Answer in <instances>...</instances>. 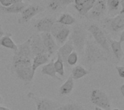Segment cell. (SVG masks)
<instances>
[{
  "label": "cell",
  "mask_w": 124,
  "mask_h": 110,
  "mask_svg": "<svg viewBox=\"0 0 124 110\" xmlns=\"http://www.w3.org/2000/svg\"><path fill=\"white\" fill-rule=\"evenodd\" d=\"M84 56V64L90 68L95 64L108 61V55L92 38H87Z\"/></svg>",
  "instance_id": "1"
},
{
  "label": "cell",
  "mask_w": 124,
  "mask_h": 110,
  "mask_svg": "<svg viewBox=\"0 0 124 110\" xmlns=\"http://www.w3.org/2000/svg\"><path fill=\"white\" fill-rule=\"evenodd\" d=\"M12 70L16 77L25 84L32 81L35 75L32 69V58L12 56Z\"/></svg>",
  "instance_id": "2"
},
{
  "label": "cell",
  "mask_w": 124,
  "mask_h": 110,
  "mask_svg": "<svg viewBox=\"0 0 124 110\" xmlns=\"http://www.w3.org/2000/svg\"><path fill=\"white\" fill-rule=\"evenodd\" d=\"M69 40L71 41L74 50L77 53L82 54L87 40V31L83 26L77 24L73 28L72 32H70L69 36Z\"/></svg>",
  "instance_id": "3"
},
{
  "label": "cell",
  "mask_w": 124,
  "mask_h": 110,
  "mask_svg": "<svg viewBox=\"0 0 124 110\" xmlns=\"http://www.w3.org/2000/svg\"><path fill=\"white\" fill-rule=\"evenodd\" d=\"M87 30L93 37L94 42L109 55L111 51L108 43V37L102 29L97 24H92L88 27Z\"/></svg>",
  "instance_id": "4"
},
{
  "label": "cell",
  "mask_w": 124,
  "mask_h": 110,
  "mask_svg": "<svg viewBox=\"0 0 124 110\" xmlns=\"http://www.w3.org/2000/svg\"><path fill=\"white\" fill-rule=\"evenodd\" d=\"M91 102L96 106L105 110H111V102L108 94L100 89H95L92 90L90 95Z\"/></svg>",
  "instance_id": "5"
},
{
  "label": "cell",
  "mask_w": 124,
  "mask_h": 110,
  "mask_svg": "<svg viewBox=\"0 0 124 110\" xmlns=\"http://www.w3.org/2000/svg\"><path fill=\"white\" fill-rule=\"evenodd\" d=\"M27 97L33 101L36 110H57L61 105L57 101L46 97H39L33 92L28 93Z\"/></svg>",
  "instance_id": "6"
},
{
  "label": "cell",
  "mask_w": 124,
  "mask_h": 110,
  "mask_svg": "<svg viewBox=\"0 0 124 110\" xmlns=\"http://www.w3.org/2000/svg\"><path fill=\"white\" fill-rule=\"evenodd\" d=\"M71 30L68 26L62 25L60 23L55 22L53 24L50 34L54 38L57 45H63L69 39V36L70 35Z\"/></svg>",
  "instance_id": "7"
},
{
  "label": "cell",
  "mask_w": 124,
  "mask_h": 110,
  "mask_svg": "<svg viewBox=\"0 0 124 110\" xmlns=\"http://www.w3.org/2000/svg\"><path fill=\"white\" fill-rule=\"evenodd\" d=\"M106 27L113 32H122L124 30V10H121L114 17L107 19L105 22Z\"/></svg>",
  "instance_id": "8"
},
{
  "label": "cell",
  "mask_w": 124,
  "mask_h": 110,
  "mask_svg": "<svg viewBox=\"0 0 124 110\" xmlns=\"http://www.w3.org/2000/svg\"><path fill=\"white\" fill-rule=\"evenodd\" d=\"M30 46L32 57L47 53L39 33H34L30 37Z\"/></svg>",
  "instance_id": "9"
},
{
  "label": "cell",
  "mask_w": 124,
  "mask_h": 110,
  "mask_svg": "<svg viewBox=\"0 0 124 110\" xmlns=\"http://www.w3.org/2000/svg\"><path fill=\"white\" fill-rule=\"evenodd\" d=\"M42 11V8L38 5H30L26 6L20 13V17L18 19L19 24H23L28 22L34 16L38 14Z\"/></svg>",
  "instance_id": "10"
},
{
  "label": "cell",
  "mask_w": 124,
  "mask_h": 110,
  "mask_svg": "<svg viewBox=\"0 0 124 110\" xmlns=\"http://www.w3.org/2000/svg\"><path fill=\"white\" fill-rule=\"evenodd\" d=\"M40 35L42 39L44 45L46 48V53L49 55V57H51L57 50V44L50 32L40 33Z\"/></svg>",
  "instance_id": "11"
},
{
  "label": "cell",
  "mask_w": 124,
  "mask_h": 110,
  "mask_svg": "<svg viewBox=\"0 0 124 110\" xmlns=\"http://www.w3.org/2000/svg\"><path fill=\"white\" fill-rule=\"evenodd\" d=\"M55 20L52 17H45L37 20L34 24V28L38 32L46 33L50 32V30L55 23Z\"/></svg>",
  "instance_id": "12"
},
{
  "label": "cell",
  "mask_w": 124,
  "mask_h": 110,
  "mask_svg": "<svg viewBox=\"0 0 124 110\" xmlns=\"http://www.w3.org/2000/svg\"><path fill=\"white\" fill-rule=\"evenodd\" d=\"M107 0H96L91 11L89 12L93 19H99L105 14L107 11Z\"/></svg>",
  "instance_id": "13"
},
{
  "label": "cell",
  "mask_w": 124,
  "mask_h": 110,
  "mask_svg": "<svg viewBox=\"0 0 124 110\" xmlns=\"http://www.w3.org/2000/svg\"><path fill=\"white\" fill-rule=\"evenodd\" d=\"M14 57L24 58H32L31 46H30V37L24 41L20 45H17V50L13 55Z\"/></svg>",
  "instance_id": "14"
},
{
  "label": "cell",
  "mask_w": 124,
  "mask_h": 110,
  "mask_svg": "<svg viewBox=\"0 0 124 110\" xmlns=\"http://www.w3.org/2000/svg\"><path fill=\"white\" fill-rule=\"evenodd\" d=\"M108 43L110 45V51L113 53L115 58L120 61L124 56V50L122 48V43H121L119 41L115 40L110 37H108Z\"/></svg>",
  "instance_id": "15"
},
{
  "label": "cell",
  "mask_w": 124,
  "mask_h": 110,
  "mask_svg": "<svg viewBox=\"0 0 124 110\" xmlns=\"http://www.w3.org/2000/svg\"><path fill=\"white\" fill-rule=\"evenodd\" d=\"M74 50V48H73V45L71 43V41L68 39V41H66L57 50V53L60 58H62L63 63H64V65L67 66V63H66V60H67V58L68 56Z\"/></svg>",
  "instance_id": "16"
},
{
  "label": "cell",
  "mask_w": 124,
  "mask_h": 110,
  "mask_svg": "<svg viewBox=\"0 0 124 110\" xmlns=\"http://www.w3.org/2000/svg\"><path fill=\"white\" fill-rule=\"evenodd\" d=\"M26 4L24 2H20V3H17V4H12L9 6L4 7L0 5V13L4 14H17L20 13L25 7H26Z\"/></svg>",
  "instance_id": "17"
},
{
  "label": "cell",
  "mask_w": 124,
  "mask_h": 110,
  "mask_svg": "<svg viewBox=\"0 0 124 110\" xmlns=\"http://www.w3.org/2000/svg\"><path fill=\"white\" fill-rule=\"evenodd\" d=\"M50 61V57L47 53H44V54H40L38 55H36L33 57L32 60V69L33 73H35L36 69L47 63L48 62Z\"/></svg>",
  "instance_id": "18"
},
{
  "label": "cell",
  "mask_w": 124,
  "mask_h": 110,
  "mask_svg": "<svg viewBox=\"0 0 124 110\" xmlns=\"http://www.w3.org/2000/svg\"><path fill=\"white\" fill-rule=\"evenodd\" d=\"M54 59H52L49 62H48L47 63H46L45 65H44L41 68V73L42 75H46V76H49L52 78H53L54 79H56L57 81H62V79L60 78L59 76H57V73L55 72L54 68Z\"/></svg>",
  "instance_id": "19"
},
{
  "label": "cell",
  "mask_w": 124,
  "mask_h": 110,
  "mask_svg": "<svg viewBox=\"0 0 124 110\" xmlns=\"http://www.w3.org/2000/svg\"><path fill=\"white\" fill-rule=\"evenodd\" d=\"M74 89V80L70 76L68 79L62 84L59 89V94L61 97H65L67 95H69Z\"/></svg>",
  "instance_id": "20"
},
{
  "label": "cell",
  "mask_w": 124,
  "mask_h": 110,
  "mask_svg": "<svg viewBox=\"0 0 124 110\" xmlns=\"http://www.w3.org/2000/svg\"><path fill=\"white\" fill-rule=\"evenodd\" d=\"M0 46L6 48L7 49H9V50H12L14 53H15L17 50V45L12 40L10 33L4 35L0 38Z\"/></svg>",
  "instance_id": "21"
},
{
  "label": "cell",
  "mask_w": 124,
  "mask_h": 110,
  "mask_svg": "<svg viewBox=\"0 0 124 110\" xmlns=\"http://www.w3.org/2000/svg\"><path fill=\"white\" fill-rule=\"evenodd\" d=\"M90 73V71L86 69L85 67L78 65L76 66L73 69H72V73H71V77L73 78V80H78L80 79L86 75H88Z\"/></svg>",
  "instance_id": "22"
},
{
  "label": "cell",
  "mask_w": 124,
  "mask_h": 110,
  "mask_svg": "<svg viewBox=\"0 0 124 110\" xmlns=\"http://www.w3.org/2000/svg\"><path fill=\"white\" fill-rule=\"evenodd\" d=\"M56 22L60 23L65 26L72 25L76 22V19L73 16L68 13H63L60 15V17L58 18V19L56 21Z\"/></svg>",
  "instance_id": "23"
},
{
  "label": "cell",
  "mask_w": 124,
  "mask_h": 110,
  "mask_svg": "<svg viewBox=\"0 0 124 110\" xmlns=\"http://www.w3.org/2000/svg\"><path fill=\"white\" fill-rule=\"evenodd\" d=\"M57 110H87L81 104L76 102H68L67 104L60 105Z\"/></svg>",
  "instance_id": "24"
},
{
  "label": "cell",
  "mask_w": 124,
  "mask_h": 110,
  "mask_svg": "<svg viewBox=\"0 0 124 110\" xmlns=\"http://www.w3.org/2000/svg\"><path fill=\"white\" fill-rule=\"evenodd\" d=\"M54 68L56 73L59 74L61 76H63L65 75V65L62 58L58 54H57L56 61H54Z\"/></svg>",
  "instance_id": "25"
},
{
  "label": "cell",
  "mask_w": 124,
  "mask_h": 110,
  "mask_svg": "<svg viewBox=\"0 0 124 110\" xmlns=\"http://www.w3.org/2000/svg\"><path fill=\"white\" fill-rule=\"evenodd\" d=\"M107 9L109 12L113 13L117 12L121 6V0H107Z\"/></svg>",
  "instance_id": "26"
},
{
  "label": "cell",
  "mask_w": 124,
  "mask_h": 110,
  "mask_svg": "<svg viewBox=\"0 0 124 110\" xmlns=\"http://www.w3.org/2000/svg\"><path fill=\"white\" fill-rule=\"evenodd\" d=\"M78 61V54L76 50H73L67 58L66 63L68 66H75Z\"/></svg>",
  "instance_id": "27"
},
{
  "label": "cell",
  "mask_w": 124,
  "mask_h": 110,
  "mask_svg": "<svg viewBox=\"0 0 124 110\" xmlns=\"http://www.w3.org/2000/svg\"><path fill=\"white\" fill-rule=\"evenodd\" d=\"M116 69L118 71V76L121 78V79H124V67L123 66H116Z\"/></svg>",
  "instance_id": "28"
},
{
  "label": "cell",
  "mask_w": 124,
  "mask_h": 110,
  "mask_svg": "<svg viewBox=\"0 0 124 110\" xmlns=\"http://www.w3.org/2000/svg\"><path fill=\"white\" fill-rule=\"evenodd\" d=\"M0 4H1V6L7 7L12 4V0H0Z\"/></svg>",
  "instance_id": "29"
},
{
  "label": "cell",
  "mask_w": 124,
  "mask_h": 110,
  "mask_svg": "<svg viewBox=\"0 0 124 110\" xmlns=\"http://www.w3.org/2000/svg\"><path fill=\"white\" fill-rule=\"evenodd\" d=\"M73 1L75 3L74 6H81L87 1V0H73Z\"/></svg>",
  "instance_id": "30"
},
{
  "label": "cell",
  "mask_w": 124,
  "mask_h": 110,
  "mask_svg": "<svg viewBox=\"0 0 124 110\" xmlns=\"http://www.w3.org/2000/svg\"><path fill=\"white\" fill-rule=\"evenodd\" d=\"M118 41L122 44L124 43V31L121 32V35L119 36V40Z\"/></svg>",
  "instance_id": "31"
},
{
  "label": "cell",
  "mask_w": 124,
  "mask_h": 110,
  "mask_svg": "<svg viewBox=\"0 0 124 110\" xmlns=\"http://www.w3.org/2000/svg\"><path fill=\"white\" fill-rule=\"evenodd\" d=\"M120 92H121V96H122V97H124V84H122V85L120 86Z\"/></svg>",
  "instance_id": "32"
},
{
  "label": "cell",
  "mask_w": 124,
  "mask_h": 110,
  "mask_svg": "<svg viewBox=\"0 0 124 110\" xmlns=\"http://www.w3.org/2000/svg\"><path fill=\"white\" fill-rule=\"evenodd\" d=\"M4 35V30H2L1 24V23H0V38H1Z\"/></svg>",
  "instance_id": "33"
},
{
  "label": "cell",
  "mask_w": 124,
  "mask_h": 110,
  "mask_svg": "<svg viewBox=\"0 0 124 110\" xmlns=\"http://www.w3.org/2000/svg\"><path fill=\"white\" fill-rule=\"evenodd\" d=\"M12 4H17V3L23 2V0H12Z\"/></svg>",
  "instance_id": "34"
},
{
  "label": "cell",
  "mask_w": 124,
  "mask_h": 110,
  "mask_svg": "<svg viewBox=\"0 0 124 110\" xmlns=\"http://www.w3.org/2000/svg\"><path fill=\"white\" fill-rule=\"evenodd\" d=\"M0 110H10L8 107H4V106H1L0 105Z\"/></svg>",
  "instance_id": "35"
},
{
  "label": "cell",
  "mask_w": 124,
  "mask_h": 110,
  "mask_svg": "<svg viewBox=\"0 0 124 110\" xmlns=\"http://www.w3.org/2000/svg\"><path fill=\"white\" fill-rule=\"evenodd\" d=\"M2 101H3V99H2V97H1V96L0 95V104L2 103Z\"/></svg>",
  "instance_id": "36"
},
{
  "label": "cell",
  "mask_w": 124,
  "mask_h": 110,
  "mask_svg": "<svg viewBox=\"0 0 124 110\" xmlns=\"http://www.w3.org/2000/svg\"><path fill=\"white\" fill-rule=\"evenodd\" d=\"M105 110L101 109V108H99V107H95V110Z\"/></svg>",
  "instance_id": "37"
},
{
  "label": "cell",
  "mask_w": 124,
  "mask_h": 110,
  "mask_svg": "<svg viewBox=\"0 0 124 110\" xmlns=\"http://www.w3.org/2000/svg\"><path fill=\"white\" fill-rule=\"evenodd\" d=\"M119 110V109H113V110Z\"/></svg>",
  "instance_id": "38"
},
{
  "label": "cell",
  "mask_w": 124,
  "mask_h": 110,
  "mask_svg": "<svg viewBox=\"0 0 124 110\" xmlns=\"http://www.w3.org/2000/svg\"><path fill=\"white\" fill-rule=\"evenodd\" d=\"M46 1H48V0H46Z\"/></svg>",
  "instance_id": "39"
}]
</instances>
